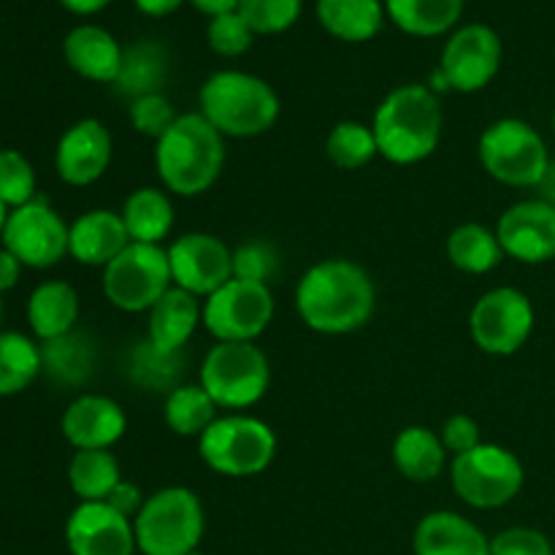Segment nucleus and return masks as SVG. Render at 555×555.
Masks as SVG:
<instances>
[{
	"label": "nucleus",
	"instance_id": "f257e3e1",
	"mask_svg": "<svg viewBox=\"0 0 555 555\" xmlns=\"http://www.w3.org/2000/svg\"><path fill=\"white\" fill-rule=\"evenodd\" d=\"M377 291L363 266L347 258L314 263L296 287V309L304 323L325 336L352 334L372 320Z\"/></svg>",
	"mask_w": 555,
	"mask_h": 555
},
{
	"label": "nucleus",
	"instance_id": "f03ea898",
	"mask_svg": "<svg viewBox=\"0 0 555 555\" xmlns=\"http://www.w3.org/2000/svg\"><path fill=\"white\" fill-rule=\"evenodd\" d=\"M442 106L431 87L401 85L383 98L372 119L379 155L396 166H415L437 152Z\"/></svg>",
	"mask_w": 555,
	"mask_h": 555
},
{
	"label": "nucleus",
	"instance_id": "7ed1b4c3",
	"mask_svg": "<svg viewBox=\"0 0 555 555\" xmlns=\"http://www.w3.org/2000/svg\"><path fill=\"white\" fill-rule=\"evenodd\" d=\"M225 166V135L201 112L179 114L157 139L155 168L163 188L182 198L206 193Z\"/></svg>",
	"mask_w": 555,
	"mask_h": 555
},
{
	"label": "nucleus",
	"instance_id": "20e7f679",
	"mask_svg": "<svg viewBox=\"0 0 555 555\" xmlns=\"http://www.w3.org/2000/svg\"><path fill=\"white\" fill-rule=\"evenodd\" d=\"M201 114L228 139H255L274 128L282 103L274 87L247 70H217L198 92Z\"/></svg>",
	"mask_w": 555,
	"mask_h": 555
},
{
	"label": "nucleus",
	"instance_id": "39448f33",
	"mask_svg": "<svg viewBox=\"0 0 555 555\" xmlns=\"http://www.w3.org/2000/svg\"><path fill=\"white\" fill-rule=\"evenodd\" d=\"M204 529V504L184 486H168L146 496L144 507L133 518L141 555H188L198 551Z\"/></svg>",
	"mask_w": 555,
	"mask_h": 555
},
{
	"label": "nucleus",
	"instance_id": "423d86ee",
	"mask_svg": "<svg viewBox=\"0 0 555 555\" xmlns=\"http://www.w3.org/2000/svg\"><path fill=\"white\" fill-rule=\"evenodd\" d=\"M198 453L211 472L222 477L263 475L276 459V434L269 423L253 415L231 412L198 437Z\"/></svg>",
	"mask_w": 555,
	"mask_h": 555
},
{
	"label": "nucleus",
	"instance_id": "0eeeda50",
	"mask_svg": "<svg viewBox=\"0 0 555 555\" xmlns=\"http://www.w3.org/2000/svg\"><path fill=\"white\" fill-rule=\"evenodd\" d=\"M198 383L220 410H249L271 385V366L255 341H217L201 363Z\"/></svg>",
	"mask_w": 555,
	"mask_h": 555
},
{
	"label": "nucleus",
	"instance_id": "6e6552de",
	"mask_svg": "<svg viewBox=\"0 0 555 555\" xmlns=\"http://www.w3.org/2000/svg\"><path fill=\"white\" fill-rule=\"evenodd\" d=\"M477 152L488 177L507 188H537L551 166V152L540 130L515 117L488 125Z\"/></svg>",
	"mask_w": 555,
	"mask_h": 555
},
{
	"label": "nucleus",
	"instance_id": "1a4fd4ad",
	"mask_svg": "<svg viewBox=\"0 0 555 555\" xmlns=\"http://www.w3.org/2000/svg\"><path fill=\"white\" fill-rule=\"evenodd\" d=\"M524 480V464L502 444H477L469 453L455 455L450 466L455 496L475 509L504 507L518 496Z\"/></svg>",
	"mask_w": 555,
	"mask_h": 555
},
{
	"label": "nucleus",
	"instance_id": "9d476101",
	"mask_svg": "<svg viewBox=\"0 0 555 555\" xmlns=\"http://www.w3.org/2000/svg\"><path fill=\"white\" fill-rule=\"evenodd\" d=\"M171 285L168 249L160 244L130 242L103 269V293L122 312H150Z\"/></svg>",
	"mask_w": 555,
	"mask_h": 555
},
{
	"label": "nucleus",
	"instance_id": "9b49d317",
	"mask_svg": "<svg viewBox=\"0 0 555 555\" xmlns=\"http://www.w3.org/2000/svg\"><path fill=\"white\" fill-rule=\"evenodd\" d=\"M274 320V293L269 285L228 280L204 301V328L217 341H255Z\"/></svg>",
	"mask_w": 555,
	"mask_h": 555
},
{
	"label": "nucleus",
	"instance_id": "f8f14e48",
	"mask_svg": "<svg viewBox=\"0 0 555 555\" xmlns=\"http://www.w3.org/2000/svg\"><path fill=\"white\" fill-rule=\"evenodd\" d=\"M534 331V304L518 287H493L482 293L469 314V334L488 356H513Z\"/></svg>",
	"mask_w": 555,
	"mask_h": 555
},
{
	"label": "nucleus",
	"instance_id": "ddd939ff",
	"mask_svg": "<svg viewBox=\"0 0 555 555\" xmlns=\"http://www.w3.org/2000/svg\"><path fill=\"white\" fill-rule=\"evenodd\" d=\"M70 225L52 209L47 198H33L30 204L9 211L3 228V247L16 255L22 266L52 269L68 255Z\"/></svg>",
	"mask_w": 555,
	"mask_h": 555
},
{
	"label": "nucleus",
	"instance_id": "4468645a",
	"mask_svg": "<svg viewBox=\"0 0 555 555\" xmlns=\"http://www.w3.org/2000/svg\"><path fill=\"white\" fill-rule=\"evenodd\" d=\"M502 68V38L491 25L472 22V25L455 27L439 60L448 90L455 92H480L496 79Z\"/></svg>",
	"mask_w": 555,
	"mask_h": 555
},
{
	"label": "nucleus",
	"instance_id": "2eb2a0df",
	"mask_svg": "<svg viewBox=\"0 0 555 555\" xmlns=\"http://www.w3.org/2000/svg\"><path fill=\"white\" fill-rule=\"evenodd\" d=\"M168 263L173 285L198 298H209L233 280V249L211 233L195 231L173 238L168 247Z\"/></svg>",
	"mask_w": 555,
	"mask_h": 555
},
{
	"label": "nucleus",
	"instance_id": "dca6fc26",
	"mask_svg": "<svg viewBox=\"0 0 555 555\" xmlns=\"http://www.w3.org/2000/svg\"><path fill=\"white\" fill-rule=\"evenodd\" d=\"M70 555H135L133 520L106 502H79L65 524Z\"/></svg>",
	"mask_w": 555,
	"mask_h": 555
},
{
	"label": "nucleus",
	"instance_id": "f3484780",
	"mask_svg": "<svg viewBox=\"0 0 555 555\" xmlns=\"http://www.w3.org/2000/svg\"><path fill=\"white\" fill-rule=\"evenodd\" d=\"M499 244L507 258L540 266L555 260V206L545 201H520L513 204L496 225Z\"/></svg>",
	"mask_w": 555,
	"mask_h": 555
},
{
	"label": "nucleus",
	"instance_id": "a211bd4d",
	"mask_svg": "<svg viewBox=\"0 0 555 555\" xmlns=\"http://www.w3.org/2000/svg\"><path fill=\"white\" fill-rule=\"evenodd\" d=\"M114 141L106 125L95 117H85L70 125L54 150L57 177L70 188H87L98 182L112 166Z\"/></svg>",
	"mask_w": 555,
	"mask_h": 555
},
{
	"label": "nucleus",
	"instance_id": "6ab92c4d",
	"mask_svg": "<svg viewBox=\"0 0 555 555\" xmlns=\"http://www.w3.org/2000/svg\"><path fill=\"white\" fill-rule=\"evenodd\" d=\"M60 428L74 450H108L128 431V415L108 396L85 393L70 401Z\"/></svg>",
	"mask_w": 555,
	"mask_h": 555
},
{
	"label": "nucleus",
	"instance_id": "aec40b11",
	"mask_svg": "<svg viewBox=\"0 0 555 555\" xmlns=\"http://www.w3.org/2000/svg\"><path fill=\"white\" fill-rule=\"evenodd\" d=\"M130 244L122 215L112 209H92L76 217L68 236V255L85 266L106 269Z\"/></svg>",
	"mask_w": 555,
	"mask_h": 555
},
{
	"label": "nucleus",
	"instance_id": "412c9836",
	"mask_svg": "<svg viewBox=\"0 0 555 555\" xmlns=\"http://www.w3.org/2000/svg\"><path fill=\"white\" fill-rule=\"evenodd\" d=\"M412 551L415 555H491V540L464 515L439 509L417 524Z\"/></svg>",
	"mask_w": 555,
	"mask_h": 555
},
{
	"label": "nucleus",
	"instance_id": "4be33fe9",
	"mask_svg": "<svg viewBox=\"0 0 555 555\" xmlns=\"http://www.w3.org/2000/svg\"><path fill=\"white\" fill-rule=\"evenodd\" d=\"M122 49L117 38L101 25L74 27L63 41L65 63L70 70L98 85H114L122 63Z\"/></svg>",
	"mask_w": 555,
	"mask_h": 555
},
{
	"label": "nucleus",
	"instance_id": "5701e85b",
	"mask_svg": "<svg viewBox=\"0 0 555 555\" xmlns=\"http://www.w3.org/2000/svg\"><path fill=\"white\" fill-rule=\"evenodd\" d=\"M171 74V57L163 43L141 38L122 49V63L114 79V92L125 101H139L144 95H157L168 85Z\"/></svg>",
	"mask_w": 555,
	"mask_h": 555
},
{
	"label": "nucleus",
	"instance_id": "b1692460",
	"mask_svg": "<svg viewBox=\"0 0 555 555\" xmlns=\"http://www.w3.org/2000/svg\"><path fill=\"white\" fill-rule=\"evenodd\" d=\"M198 323H204V307H201L198 296L171 285L163 293L160 301L150 309L146 339L160 347V350H184V345L193 339Z\"/></svg>",
	"mask_w": 555,
	"mask_h": 555
},
{
	"label": "nucleus",
	"instance_id": "393cba45",
	"mask_svg": "<svg viewBox=\"0 0 555 555\" xmlns=\"http://www.w3.org/2000/svg\"><path fill=\"white\" fill-rule=\"evenodd\" d=\"M95 341L85 331H70L57 339L41 341V366L52 383L63 388H81L95 374Z\"/></svg>",
	"mask_w": 555,
	"mask_h": 555
},
{
	"label": "nucleus",
	"instance_id": "a878e982",
	"mask_svg": "<svg viewBox=\"0 0 555 555\" xmlns=\"http://www.w3.org/2000/svg\"><path fill=\"white\" fill-rule=\"evenodd\" d=\"M79 320V293L63 280L41 282L27 301V323L41 341L70 334Z\"/></svg>",
	"mask_w": 555,
	"mask_h": 555
},
{
	"label": "nucleus",
	"instance_id": "bb28decb",
	"mask_svg": "<svg viewBox=\"0 0 555 555\" xmlns=\"http://www.w3.org/2000/svg\"><path fill=\"white\" fill-rule=\"evenodd\" d=\"M314 14L328 36L347 43L372 41L388 20L383 0H318Z\"/></svg>",
	"mask_w": 555,
	"mask_h": 555
},
{
	"label": "nucleus",
	"instance_id": "cd10ccee",
	"mask_svg": "<svg viewBox=\"0 0 555 555\" xmlns=\"http://www.w3.org/2000/svg\"><path fill=\"white\" fill-rule=\"evenodd\" d=\"M119 215L128 228L130 242L160 244L173 228V201L168 190L139 188L125 198Z\"/></svg>",
	"mask_w": 555,
	"mask_h": 555
},
{
	"label": "nucleus",
	"instance_id": "c85d7f7f",
	"mask_svg": "<svg viewBox=\"0 0 555 555\" xmlns=\"http://www.w3.org/2000/svg\"><path fill=\"white\" fill-rule=\"evenodd\" d=\"M385 14L406 36L437 38L455 30L464 0H385Z\"/></svg>",
	"mask_w": 555,
	"mask_h": 555
},
{
	"label": "nucleus",
	"instance_id": "c756f323",
	"mask_svg": "<svg viewBox=\"0 0 555 555\" xmlns=\"http://www.w3.org/2000/svg\"><path fill=\"white\" fill-rule=\"evenodd\" d=\"M393 464L406 480L431 482L444 472L448 450L431 428L406 426L393 439Z\"/></svg>",
	"mask_w": 555,
	"mask_h": 555
},
{
	"label": "nucleus",
	"instance_id": "7c9ffc66",
	"mask_svg": "<svg viewBox=\"0 0 555 555\" xmlns=\"http://www.w3.org/2000/svg\"><path fill=\"white\" fill-rule=\"evenodd\" d=\"M184 363H188L184 350H160L144 336L128 352V377L135 388L168 396L173 388L184 385Z\"/></svg>",
	"mask_w": 555,
	"mask_h": 555
},
{
	"label": "nucleus",
	"instance_id": "2f4dec72",
	"mask_svg": "<svg viewBox=\"0 0 555 555\" xmlns=\"http://www.w3.org/2000/svg\"><path fill=\"white\" fill-rule=\"evenodd\" d=\"M448 260L464 274H488L504 260V249L499 244L496 231L480 222H464L455 228L444 244Z\"/></svg>",
	"mask_w": 555,
	"mask_h": 555
},
{
	"label": "nucleus",
	"instance_id": "473e14b6",
	"mask_svg": "<svg viewBox=\"0 0 555 555\" xmlns=\"http://www.w3.org/2000/svg\"><path fill=\"white\" fill-rule=\"evenodd\" d=\"M68 482L79 502H106L122 482L119 461L108 450H76L68 464Z\"/></svg>",
	"mask_w": 555,
	"mask_h": 555
},
{
	"label": "nucleus",
	"instance_id": "72a5a7b5",
	"mask_svg": "<svg viewBox=\"0 0 555 555\" xmlns=\"http://www.w3.org/2000/svg\"><path fill=\"white\" fill-rule=\"evenodd\" d=\"M217 410L220 406L211 401L201 383H184L173 388L166 396L163 404V421L171 428L177 437H195L198 439L211 423L217 421Z\"/></svg>",
	"mask_w": 555,
	"mask_h": 555
},
{
	"label": "nucleus",
	"instance_id": "f704fd0d",
	"mask_svg": "<svg viewBox=\"0 0 555 555\" xmlns=\"http://www.w3.org/2000/svg\"><path fill=\"white\" fill-rule=\"evenodd\" d=\"M41 372V347L20 331H0V396L22 393Z\"/></svg>",
	"mask_w": 555,
	"mask_h": 555
},
{
	"label": "nucleus",
	"instance_id": "c9c22d12",
	"mask_svg": "<svg viewBox=\"0 0 555 555\" xmlns=\"http://www.w3.org/2000/svg\"><path fill=\"white\" fill-rule=\"evenodd\" d=\"M325 155L341 171H358V168L369 166L379 155L372 125L356 122V119L334 125L325 139Z\"/></svg>",
	"mask_w": 555,
	"mask_h": 555
},
{
	"label": "nucleus",
	"instance_id": "e433bc0d",
	"mask_svg": "<svg viewBox=\"0 0 555 555\" xmlns=\"http://www.w3.org/2000/svg\"><path fill=\"white\" fill-rule=\"evenodd\" d=\"M301 9L304 0H242L236 11L255 36H276L296 25Z\"/></svg>",
	"mask_w": 555,
	"mask_h": 555
},
{
	"label": "nucleus",
	"instance_id": "4c0bfd02",
	"mask_svg": "<svg viewBox=\"0 0 555 555\" xmlns=\"http://www.w3.org/2000/svg\"><path fill=\"white\" fill-rule=\"evenodd\" d=\"M36 195V168L22 152L0 150V201L9 209L30 204Z\"/></svg>",
	"mask_w": 555,
	"mask_h": 555
},
{
	"label": "nucleus",
	"instance_id": "58836bf2",
	"mask_svg": "<svg viewBox=\"0 0 555 555\" xmlns=\"http://www.w3.org/2000/svg\"><path fill=\"white\" fill-rule=\"evenodd\" d=\"M280 271V253L269 242H244L233 249V276L244 282L269 285Z\"/></svg>",
	"mask_w": 555,
	"mask_h": 555
},
{
	"label": "nucleus",
	"instance_id": "ea45409f",
	"mask_svg": "<svg viewBox=\"0 0 555 555\" xmlns=\"http://www.w3.org/2000/svg\"><path fill=\"white\" fill-rule=\"evenodd\" d=\"M253 41L255 33L249 30V25L244 22V16L238 11L211 16L209 25H206V43L220 57H238V54L249 52Z\"/></svg>",
	"mask_w": 555,
	"mask_h": 555
},
{
	"label": "nucleus",
	"instance_id": "a19ab883",
	"mask_svg": "<svg viewBox=\"0 0 555 555\" xmlns=\"http://www.w3.org/2000/svg\"><path fill=\"white\" fill-rule=\"evenodd\" d=\"M130 125L135 128V133L146 135V139H160L173 122H177L179 114L173 112V103L168 101L163 92L157 95H144L139 101H130L128 106Z\"/></svg>",
	"mask_w": 555,
	"mask_h": 555
},
{
	"label": "nucleus",
	"instance_id": "79ce46f5",
	"mask_svg": "<svg viewBox=\"0 0 555 555\" xmlns=\"http://www.w3.org/2000/svg\"><path fill=\"white\" fill-rule=\"evenodd\" d=\"M491 555H555L551 540L529 526H513L491 540Z\"/></svg>",
	"mask_w": 555,
	"mask_h": 555
},
{
	"label": "nucleus",
	"instance_id": "37998d69",
	"mask_svg": "<svg viewBox=\"0 0 555 555\" xmlns=\"http://www.w3.org/2000/svg\"><path fill=\"white\" fill-rule=\"evenodd\" d=\"M444 450L453 455H464L469 450H475L477 444H482L480 439V426H477L475 417L469 415H453L444 421L442 431H439Z\"/></svg>",
	"mask_w": 555,
	"mask_h": 555
},
{
	"label": "nucleus",
	"instance_id": "c03bdc74",
	"mask_svg": "<svg viewBox=\"0 0 555 555\" xmlns=\"http://www.w3.org/2000/svg\"><path fill=\"white\" fill-rule=\"evenodd\" d=\"M144 502H146L144 491H141L135 482H128V480L119 482V486L114 488V491L108 493V499H106L108 507H114L119 515H125V518H130V520H133L135 515L141 513Z\"/></svg>",
	"mask_w": 555,
	"mask_h": 555
},
{
	"label": "nucleus",
	"instance_id": "a18cd8bd",
	"mask_svg": "<svg viewBox=\"0 0 555 555\" xmlns=\"http://www.w3.org/2000/svg\"><path fill=\"white\" fill-rule=\"evenodd\" d=\"M20 274H22V263L16 260V255H11L5 247L0 249V293L16 287Z\"/></svg>",
	"mask_w": 555,
	"mask_h": 555
},
{
	"label": "nucleus",
	"instance_id": "49530a36",
	"mask_svg": "<svg viewBox=\"0 0 555 555\" xmlns=\"http://www.w3.org/2000/svg\"><path fill=\"white\" fill-rule=\"evenodd\" d=\"M133 3L141 14L160 20V16H168V14H173V11L182 9L188 0H133Z\"/></svg>",
	"mask_w": 555,
	"mask_h": 555
},
{
	"label": "nucleus",
	"instance_id": "de8ad7c7",
	"mask_svg": "<svg viewBox=\"0 0 555 555\" xmlns=\"http://www.w3.org/2000/svg\"><path fill=\"white\" fill-rule=\"evenodd\" d=\"M190 3H193L195 9L201 11V14H206L211 20V16H220V14H228V11H236L242 0H190Z\"/></svg>",
	"mask_w": 555,
	"mask_h": 555
},
{
	"label": "nucleus",
	"instance_id": "09e8293b",
	"mask_svg": "<svg viewBox=\"0 0 555 555\" xmlns=\"http://www.w3.org/2000/svg\"><path fill=\"white\" fill-rule=\"evenodd\" d=\"M60 3H63V9H68L70 14L90 16V14H98V11L106 9L112 0H60Z\"/></svg>",
	"mask_w": 555,
	"mask_h": 555
},
{
	"label": "nucleus",
	"instance_id": "8fccbe9b",
	"mask_svg": "<svg viewBox=\"0 0 555 555\" xmlns=\"http://www.w3.org/2000/svg\"><path fill=\"white\" fill-rule=\"evenodd\" d=\"M537 193H540V201L555 206V160H551L545 177H542V182L537 184Z\"/></svg>",
	"mask_w": 555,
	"mask_h": 555
},
{
	"label": "nucleus",
	"instance_id": "3c124183",
	"mask_svg": "<svg viewBox=\"0 0 555 555\" xmlns=\"http://www.w3.org/2000/svg\"><path fill=\"white\" fill-rule=\"evenodd\" d=\"M9 206L3 204V201H0V236H3V228H5V220H9Z\"/></svg>",
	"mask_w": 555,
	"mask_h": 555
},
{
	"label": "nucleus",
	"instance_id": "603ef678",
	"mask_svg": "<svg viewBox=\"0 0 555 555\" xmlns=\"http://www.w3.org/2000/svg\"><path fill=\"white\" fill-rule=\"evenodd\" d=\"M188 555H206V553H201V551H193V553H188Z\"/></svg>",
	"mask_w": 555,
	"mask_h": 555
},
{
	"label": "nucleus",
	"instance_id": "864d4df0",
	"mask_svg": "<svg viewBox=\"0 0 555 555\" xmlns=\"http://www.w3.org/2000/svg\"><path fill=\"white\" fill-rule=\"evenodd\" d=\"M553 135H555V112H553Z\"/></svg>",
	"mask_w": 555,
	"mask_h": 555
},
{
	"label": "nucleus",
	"instance_id": "5fc2aeb1",
	"mask_svg": "<svg viewBox=\"0 0 555 555\" xmlns=\"http://www.w3.org/2000/svg\"><path fill=\"white\" fill-rule=\"evenodd\" d=\"M0 314H3V304H0Z\"/></svg>",
	"mask_w": 555,
	"mask_h": 555
}]
</instances>
